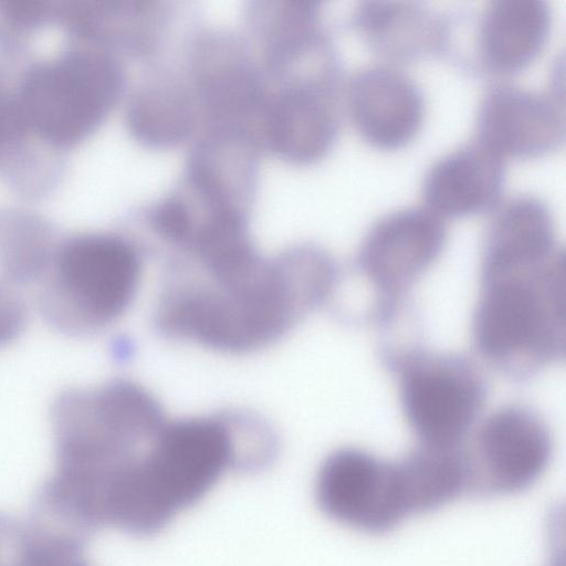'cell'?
Returning a JSON list of instances; mask_svg holds the SVG:
<instances>
[{
	"instance_id": "obj_1",
	"label": "cell",
	"mask_w": 566,
	"mask_h": 566,
	"mask_svg": "<svg viewBox=\"0 0 566 566\" xmlns=\"http://www.w3.org/2000/svg\"><path fill=\"white\" fill-rule=\"evenodd\" d=\"M224 286L168 284L156 310L165 335L248 353L280 339L337 287L339 270L324 249L304 244L264 260Z\"/></svg>"
},
{
	"instance_id": "obj_2",
	"label": "cell",
	"mask_w": 566,
	"mask_h": 566,
	"mask_svg": "<svg viewBox=\"0 0 566 566\" xmlns=\"http://www.w3.org/2000/svg\"><path fill=\"white\" fill-rule=\"evenodd\" d=\"M472 338L484 360L518 380L564 360V249L541 263L481 276Z\"/></svg>"
},
{
	"instance_id": "obj_3",
	"label": "cell",
	"mask_w": 566,
	"mask_h": 566,
	"mask_svg": "<svg viewBox=\"0 0 566 566\" xmlns=\"http://www.w3.org/2000/svg\"><path fill=\"white\" fill-rule=\"evenodd\" d=\"M123 83V70L109 54L72 51L27 73L15 108L21 123L45 140L71 145L103 120Z\"/></svg>"
},
{
	"instance_id": "obj_4",
	"label": "cell",
	"mask_w": 566,
	"mask_h": 566,
	"mask_svg": "<svg viewBox=\"0 0 566 566\" xmlns=\"http://www.w3.org/2000/svg\"><path fill=\"white\" fill-rule=\"evenodd\" d=\"M385 359L398 377L401 410L419 443L463 444L486 399V382L475 364L420 347L388 348Z\"/></svg>"
},
{
	"instance_id": "obj_5",
	"label": "cell",
	"mask_w": 566,
	"mask_h": 566,
	"mask_svg": "<svg viewBox=\"0 0 566 566\" xmlns=\"http://www.w3.org/2000/svg\"><path fill=\"white\" fill-rule=\"evenodd\" d=\"M441 56L478 75L509 76L544 50L553 23L546 0H493L481 9L443 13Z\"/></svg>"
},
{
	"instance_id": "obj_6",
	"label": "cell",
	"mask_w": 566,
	"mask_h": 566,
	"mask_svg": "<svg viewBox=\"0 0 566 566\" xmlns=\"http://www.w3.org/2000/svg\"><path fill=\"white\" fill-rule=\"evenodd\" d=\"M447 238L443 220L424 207L390 211L370 226L355 268L375 297L374 322H394L407 293L442 253Z\"/></svg>"
},
{
	"instance_id": "obj_7",
	"label": "cell",
	"mask_w": 566,
	"mask_h": 566,
	"mask_svg": "<svg viewBox=\"0 0 566 566\" xmlns=\"http://www.w3.org/2000/svg\"><path fill=\"white\" fill-rule=\"evenodd\" d=\"M465 453L469 493L510 495L527 490L544 474L552 459L553 439L537 412L507 405L485 418Z\"/></svg>"
},
{
	"instance_id": "obj_8",
	"label": "cell",
	"mask_w": 566,
	"mask_h": 566,
	"mask_svg": "<svg viewBox=\"0 0 566 566\" xmlns=\"http://www.w3.org/2000/svg\"><path fill=\"white\" fill-rule=\"evenodd\" d=\"M315 499L327 517L368 534L387 533L409 516L396 462L355 447L326 457L316 475Z\"/></svg>"
},
{
	"instance_id": "obj_9",
	"label": "cell",
	"mask_w": 566,
	"mask_h": 566,
	"mask_svg": "<svg viewBox=\"0 0 566 566\" xmlns=\"http://www.w3.org/2000/svg\"><path fill=\"white\" fill-rule=\"evenodd\" d=\"M142 262L126 239L108 233L70 238L56 259L57 284L84 321L104 326L132 304L140 280Z\"/></svg>"
},
{
	"instance_id": "obj_10",
	"label": "cell",
	"mask_w": 566,
	"mask_h": 566,
	"mask_svg": "<svg viewBox=\"0 0 566 566\" xmlns=\"http://www.w3.org/2000/svg\"><path fill=\"white\" fill-rule=\"evenodd\" d=\"M564 97L507 83L490 86L475 115V137L503 158H535L562 148Z\"/></svg>"
},
{
	"instance_id": "obj_11",
	"label": "cell",
	"mask_w": 566,
	"mask_h": 566,
	"mask_svg": "<svg viewBox=\"0 0 566 566\" xmlns=\"http://www.w3.org/2000/svg\"><path fill=\"white\" fill-rule=\"evenodd\" d=\"M349 118L369 145L385 150L409 144L421 128L426 103L422 90L394 65L357 70L345 86Z\"/></svg>"
},
{
	"instance_id": "obj_12",
	"label": "cell",
	"mask_w": 566,
	"mask_h": 566,
	"mask_svg": "<svg viewBox=\"0 0 566 566\" xmlns=\"http://www.w3.org/2000/svg\"><path fill=\"white\" fill-rule=\"evenodd\" d=\"M339 87L300 81L264 102L261 116L269 147L285 160L323 158L339 133L335 98Z\"/></svg>"
},
{
	"instance_id": "obj_13",
	"label": "cell",
	"mask_w": 566,
	"mask_h": 566,
	"mask_svg": "<svg viewBox=\"0 0 566 566\" xmlns=\"http://www.w3.org/2000/svg\"><path fill=\"white\" fill-rule=\"evenodd\" d=\"M504 184V158L473 138L431 164L421 196L426 208L440 218H461L495 209Z\"/></svg>"
},
{
	"instance_id": "obj_14",
	"label": "cell",
	"mask_w": 566,
	"mask_h": 566,
	"mask_svg": "<svg viewBox=\"0 0 566 566\" xmlns=\"http://www.w3.org/2000/svg\"><path fill=\"white\" fill-rule=\"evenodd\" d=\"M350 24L375 54L391 63L442 52L443 14L420 1H359Z\"/></svg>"
},
{
	"instance_id": "obj_15",
	"label": "cell",
	"mask_w": 566,
	"mask_h": 566,
	"mask_svg": "<svg viewBox=\"0 0 566 566\" xmlns=\"http://www.w3.org/2000/svg\"><path fill=\"white\" fill-rule=\"evenodd\" d=\"M558 245L549 206L534 195H517L495 208L484 237L481 276L541 263Z\"/></svg>"
},
{
	"instance_id": "obj_16",
	"label": "cell",
	"mask_w": 566,
	"mask_h": 566,
	"mask_svg": "<svg viewBox=\"0 0 566 566\" xmlns=\"http://www.w3.org/2000/svg\"><path fill=\"white\" fill-rule=\"evenodd\" d=\"M196 63L197 87L214 124L244 130L242 120L261 113L265 102L249 61L232 43L217 39L202 43Z\"/></svg>"
},
{
	"instance_id": "obj_17",
	"label": "cell",
	"mask_w": 566,
	"mask_h": 566,
	"mask_svg": "<svg viewBox=\"0 0 566 566\" xmlns=\"http://www.w3.org/2000/svg\"><path fill=\"white\" fill-rule=\"evenodd\" d=\"M396 465L409 516L437 511L468 492L464 444L436 447L419 443L396 461Z\"/></svg>"
},
{
	"instance_id": "obj_18",
	"label": "cell",
	"mask_w": 566,
	"mask_h": 566,
	"mask_svg": "<svg viewBox=\"0 0 566 566\" xmlns=\"http://www.w3.org/2000/svg\"><path fill=\"white\" fill-rule=\"evenodd\" d=\"M128 123L132 132L145 144L174 145L191 130V104L186 93L175 84L145 86L130 102Z\"/></svg>"
},
{
	"instance_id": "obj_19",
	"label": "cell",
	"mask_w": 566,
	"mask_h": 566,
	"mask_svg": "<svg viewBox=\"0 0 566 566\" xmlns=\"http://www.w3.org/2000/svg\"><path fill=\"white\" fill-rule=\"evenodd\" d=\"M0 7L6 18L22 25L35 23L44 12L43 3L36 1H3Z\"/></svg>"
},
{
	"instance_id": "obj_20",
	"label": "cell",
	"mask_w": 566,
	"mask_h": 566,
	"mask_svg": "<svg viewBox=\"0 0 566 566\" xmlns=\"http://www.w3.org/2000/svg\"><path fill=\"white\" fill-rule=\"evenodd\" d=\"M12 106L13 105H11L0 92V143L3 142L4 137L9 134L12 124H15L13 119H19L15 105L14 107Z\"/></svg>"
},
{
	"instance_id": "obj_21",
	"label": "cell",
	"mask_w": 566,
	"mask_h": 566,
	"mask_svg": "<svg viewBox=\"0 0 566 566\" xmlns=\"http://www.w3.org/2000/svg\"><path fill=\"white\" fill-rule=\"evenodd\" d=\"M55 566H80V565H70L67 558L65 557L60 563H57Z\"/></svg>"
}]
</instances>
